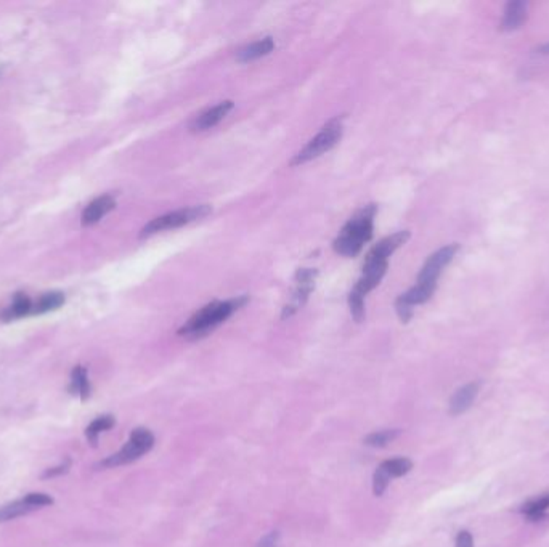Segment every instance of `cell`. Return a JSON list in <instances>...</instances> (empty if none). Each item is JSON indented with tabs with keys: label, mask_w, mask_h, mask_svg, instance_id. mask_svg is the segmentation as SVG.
<instances>
[{
	"label": "cell",
	"mask_w": 549,
	"mask_h": 547,
	"mask_svg": "<svg viewBox=\"0 0 549 547\" xmlns=\"http://www.w3.org/2000/svg\"><path fill=\"white\" fill-rule=\"evenodd\" d=\"M116 208V201L113 196L104 194L87 205L83 212V225H93V223L100 222L104 215Z\"/></svg>",
	"instance_id": "obj_13"
},
{
	"label": "cell",
	"mask_w": 549,
	"mask_h": 547,
	"mask_svg": "<svg viewBox=\"0 0 549 547\" xmlns=\"http://www.w3.org/2000/svg\"><path fill=\"white\" fill-rule=\"evenodd\" d=\"M315 279H317V270H312V268L297 270L293 296H291V300L283 308V313H282L283 320L293 316L297 310L303 307V303L307 302L308 296H310V292L313 291Z\"/></svg>",
	"instance_id": "obj_9"
},
{
	"label": "cell",
	"mask_w": 549,
	"mask_h": 547,
	"mask_svg": "<svg viewBox=\"0 0 549 547\" xmlns=\"http://www.w3.org/2000/svg\"><path fill=\"white\" fill-rule=\"evenodd\" d=\"M233 106H235L233 102L227 100V102H220L219 104L212 106V108L206 109L204 113L198 116L195 121H193V124L190 126L191 132H203V131H207V128H212L214 126H217V124L233 109Z\"/></svg>",
	"instance_id": "obj_12"
},
{
	"label": "cell",
	"mask_w": 549,
	"mask_h": 547,
	"mask_svg": "<svg viewBox=\"0 0 549 547\" xmlns=\"http://www.w3.org/2000/svg\"><path fill=\"white\" fill-rule=\"evenodd\" d=\"M408 238H410V232H406V229L405 232L395 233L392 236L384 238L368 252L365 262H389V257L392 256L400 246L405 244Z\"/></svg>",
	"instance_id": "obj_11"
},
{
	"label": "cell",
	"mask_w": 549,
	"mask_h": 547,
	"mask_svg": "<svg viewBox=\"0 0 549 547\" xmlns=\"http://www.w3.org/2000/svg\"><path fill=\"white\" fill-rule=\"evenodd\" d=\"M246 302L248 296H241L230 300H224V302L209 303L200 311H196V313L179 329V335L191 340L201 339L204 335L214 331V329L222 325L225 320H229L236 310L241 308L243 305H246Z\"/></svg>",
	"instance_id": "obj_1"
},
{
	"label": "cell",
	"mask_w": 549,
	"mask_h": 547,
	"mask_svg": "<svg viewBox=\"0 0 549 547\" xmlns=\"http://www.w3.org/2000/svg\"><path fill=\"white\" fill-rule=\"evenodd\" d=\"M540 53H545V55H549V44H546V45H543V47H541V49H540Z\"/></svg>",
	"instance_id": "obj_26"
},
{
	"label": "cell",
	"mask_w": 549,
	"mask_h": 547,
	"mask_svg": "<svg viewBox=\"0 0 549 547\" xmlns=\"http://www.w3.org/2000/svg\"><path fill=\"white\" fill-rule=\"evenodd\" d=\"M549 510V494H543L540 498L530 499L522 505L521 512L530 520H540Z\"/></svg>",
	"instance_id": "obj_21"
},
{
	"label": "cell",
	"mask_w": 549,
	"mask_h": 547,
	"mask_svg": "<svg viewBox=\"0 0 549 547\" xmlns=\"http://www.w3.org/2000/svg\"><path fill=\"white\" fill-rule=\"evenodd\" d=\"M458 251V244H450L442 247L437 252H434L428 260H426L424 267L421 268V272L418 275V281L416 284L428 287L430 291H435L437 287V281H439V276L442 275L443 268L453 260L454 254Z\"/></svg>",
	"instance_id": "obj_6"
},
{
	"label": "cell",
	"mask_w": 549,
	"mask_h": 547,
	"mask_svg": "<svg viewBox=\"0 0 549 547\" xmlns=\"http://www.w3.org/2000/svg\"><path fill=\"white\" fill-rule=\"evenodd\" d=\"M64 303V296L61 292L44 294L36 303H32V315H44L49 311L58 310Z\"/></svg>",
	"instance_id": "obj_20"
},
{
	"label": "cell",
	"mask_w": 549,
	"mask_h": 547,
	"mask_svg": "<svg viewBox=\"0 0 549 547\" xmlns=\"http://www.w3.org/2000/svg\"><path fill=\"white\" fill-rule=\"evenodd\" d=\"M114 423H116V419H114V416H111V414H104V416L97 417L95 421H92L89 423V427L85 428V437H87V440L90 441V445L95 446L98 443V437H100V433L109 431V428H113Z\"/></svg>",
	"instance_id": "obj_19"
},
{
	"label": "cell",
	"mask_w": 549,
	"mask_h": 547,
	"mask_svg": "<svg viewBox=\"0 0 549 547\" xmlns=\"http://www.w3.org/2000/svg\"><path fill=\"white\" fill-rule=\"evenodd\" d=\"M278 539H279V534L277 531H272L265 534L255 547H278Z\"/></svg>",
	"instance_id": "obj_23"
},
{
	"label": "cell",
	"mask_w": 549,
	"mask_h": 547,
	"mask_svg": "<svg viewBox=\"0 0 549 547\" xmlns=\"http://www.w3.org/2000/svg\"><path fill=\"white\" fill-rule=\"evenodd\" d=\"M457 547H474V541L469 531H459L457 538Z\"/></svg>",
	"instance_id": "obj_25"
},
{
	"label": "cell",
	"mask_w": 549,
	"mask_h": 547,
	"mask_svg": "<svg viewBox=\"0 0 549 547\" xmlns=\"http://www.w3.org/2000/svg\"><path fill=\"white\" fill-rule=\"evenodd\" d=\"M153 446H155V435L151 433L148 428L137 427L132 431L131 438H128L127 443L122 446L118 452H114V455H111L109 457L104 459L100 466L102 467L126 466V464H131L142 457L143 455H147Z\"/></svg>",
	"instance_id": "obj_4"
},
{
	"label": "cell",
	"mask_w": 549,
	"mask_h": 547,
	"mask_svg": "<svg viewBox=\"0 0 549 547\" xmlns=\"http://www.w3.org/2000/svg\"><path fill=\"white\" fill-rule=\"evenodd\" d=\"M273 49H274L273 39L265 37V39L257 40V42H253L246 47H243V49L238 52L236 58H238V61H241V63L254 61V60H257V58L268 55V53H270Z\"/></svg>",
	"instance_id": "obj_16"
},
{
	"label": "cell",
	"mask_w": 549,
	"mask_h": 547,
	"mask_svg": "<svg viewBox=\"0 0 549 547\" xmlns=\"http://www.w3.org/2000/svg\"><path fill=\"white\" fill-rule=\"evenodd\" d=\"M69 466H71V461H69V459H66V461H64V464H61V466L47 470V472L44 474V476H45V479H49V476H56V475L66 474Z\"/></svg>",
	"instance_id": "obj_24"
},
{
	"label": "cell",
	"mask_w": 549,
	"mask_h": 547,
	"mask_svg": "<svg viewBox=\"0 0 549 547\" xmlns=\"http://www.w3.org/2000/svg\"><path fill=\"white\" fill-rule=\"evenodd\" d=\"M400 435L399 428H392V431H381V432H373L370 435H366L363 438V443L366 446H371V448H384L387 446L390 441L395 440Z\"/></svg>",
	"instance_id": "obj_22"
},
{
	"label": "cell",
	"mask_w": 549,
	"mask_h": 547,
	"mask_svg": "<svg viewBox=\"0 0 549 547\" xmlns=\"http://www.w3.org/2000/svg\"><path fill=\"white\" fill-rule=\"evenodd\" d=\"M411 469L413 462L406 457H394L381 462V466L376 469L375 475H373V493H375V496H382L384 491L387 490L390 480L406 475Z\"/></svg>",
	"instance_id": "obj_8"
},
{
	"label": "cell",
	"mask_w": 549,
	"mask_h": 547,
	"mask_svg": "<svg viewBox=\"0 0 549 547\" xmlns=\"http://www.w3.org/2000/svg\"><path fill=\"white\" fill-rule=\"evenodd\" d=\"M28 315H32L31 299L26 297L25 294H16L13 302H11L10 307H7L2 311L0 318H2L4 321H13V320H20V318H25Z\"/></svg>",
	"instance_id": "obj_17"
},
{
	"label": "cell",
	"mask_w": 549,
	"mask_h": 547,
	"mask_svg": "<svg viewBox=\"0 0 549 547\" xmlns=\"http://www.w3.org/2000/svg\"><path fill=\"white\" fill-rule=\"evenodd\" d=\"M71 393L79 395L83 402L89 399L92 387L89 382V375H87V369L83 366H76L71 373V385H69Z\"/></svg>",
	"instance_id": "obj_18"
},
{
	"label": "cell",
	"mask_w": 549,
	"mask_h": 547,
	"mask_svg": "<svg viewBox=\"0 0 549 547\" xmlns=\"http://www.w3.org/2000/svg\"><path fill=\"white\" fill-rule=\"evenodd\" d=\"M387 268L389 262H365L363 275H361V278L357 281V284L350 291V294L365 299L366 294L371 292L381 282Z\"/></svg>",
	"instance_id": "obj_10"
},
{
	"label": "cell",
	"mask_w": 549,
	"mask_h": 547,
	"mask_svg": "<svg viewBox=\"0 0 549 547\" xmlns=\"http://www.w3.org/2000/svg\"><path fill=\"white\" fill-rule=\"evenodd\" d=\"M525 20H527V4L521 2V0H514V2L506 5L501 29L503 31H516L524 25Z\"/></svg>",
	"instance_id": "obj_14"
},
{
	"label": "cell",
	"mask_w": 549,
	"mask_h": 547,
	"mask_svg": "<svg viewBox=\"0 0 549 547\" xmlns=\"http://www.w3.org/2000/svg\"><path fill=\"white\" fill-rule=\"evenodd\" d=\"M211 212H212V208L207 204L193 205V208L169 212V214L156 217V219L147 223V225L142 228V232H140V238H148V236H151V234L164 232V229L180 228V227L186 225V223L203 219V217L209 215Z\"/></svg>",
	"instance_id": "obj_5"
},
{
	"label": "cell",
	"mask_w": 549,
	"mask_h": 547,
	"mask_svg": "<svg viewBox=\"0 0 549 547\" xmlns=\"http://www.w3.org/2000/svg\"><path fill=\"white\" fill-rule=\"evenodd\" d=\"M478 392V384H467L461 387L459 390L454 392V395L450 399V413L453 416H458L464 413L467 408H471L472 402H474Z\"/></svg>",
	"instance_id": "obj_15"
},
{
	"label": "cell",
	"mask_w": 549,
	"mask_h": 547,
	"mask_svg": "<svg viewBox=\"0 0 549 547\" xmlns=\"http://www.w3.org/2000/svg\"><path fill=\"white\" fill-rule=\"evenodd\" d=\"M52 504H54V498L49 496V494L29 493L25 498L16 499V501H11L0 507V523L15 520L18 519V517L31 514L34 510L42 509L45 505Z\"/></svg>",
	"instance_id": "obj_7"
},
{
	"label": "cell",
	"mask_w": 549,
	"mask_h": 547,
	"mask_svg": "<svg viewBox=\"0 0 549 547\" xmlns=\"http://www.w3.org/2000/svg\"><path fill=\"white\" fill-rule=\"evenodd\" d=\"M342 117H334L331 119L326 126L321 128L317 137H313L303 148L297 152L293 159V166H299V164H306L312 159L318 157L323 152L330 151L337 145V141L342 137Z\"/></svg>",
	"instance_id": "obj_3"
},
{
	"label": "cell",
	"mask_w": 549,
	"mask_h": 547,
	"mask_svg": "<svg viewBox=\"0 0 549 547\" xmlns=\"http://www.w3.org/2000/svg\"><path fill=\"white\" fill-rule=\"evenodd\" d=\"M376 210V205L370 204L357 212L341 229L339 236L332 243V249L346 257L358 256L360 251L363 249V244L373 238Z\"/></svg>",
	"instance_id": "obj_2"
}]
</instances>
